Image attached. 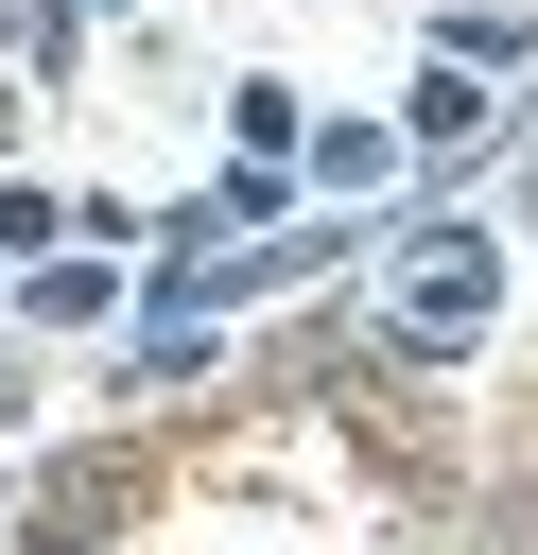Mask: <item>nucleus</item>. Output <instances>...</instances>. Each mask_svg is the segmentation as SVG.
I'll return each mask as SVG.
<instances>
[{"instance_id": "1", "label": "nucleus", "mask_w": 538, "mask_h": 555, "mask_svg": "<svg viewBox=\"0 0 538 555\" xmlns=\"http://www.w3.org/2000/svg\"><path fill=\"white\" fill-rule=\"evenodd\" d=\"M382 260H399V295H382V347L399 364H469L503 330V295H521V243L486 208H417V225H382Z\"/></svg>"}, {"instance_id": "2", "label": "nucleus", "mask_w": 538, "mask_h": 555, "mask_svg": "<svg viewBox=\"0 0 538 555\" xmlns=\"http://www.w3.org/2000/svg\"><path fill=\"white\" fill-rule=\"evenodd\" d=\"M469 156H503V87H469V69H417L399 87V173H469Z\"/></svg>"}, {"instance_id": "11", "label": "nucleus", "mask_w": 538, "mask_h": 555, "mask_svg": "<svg viewBox=\"0 0 538 555\" xmlns=\"http://www.w3.org/2000/svg\"><path fill=\"white\" fill-rule=\"evenodd\" d=\"M69 17H87V35H104V17H139V0H69Z\"/></svg>"}, {"instance_id": "5", "label": "nucleus", "mask_w": 538, "mask_h": 555, "mask_svg": "<svg viewBox=\"0 0 538 555\" xmlns=\"http://www.w3.org/2000/svg\"><path fill=\"white\" fill-rule=\"evenodd\" d=\"M121 312V260H17V330H104Z\"/></svg>"}, {"instance_id": "10", "label": "nucleus", "mask_w": 538, "mask_h": 555, "mask_svg": "<svg viewBox=\"0 0 538 555\" xmlns=\"http://www.w3.org/2000/svg\"><path fill=\"white\" fill-rule=\"evenodd\" d=\"M17 121H35V104H17V87H0V173H17Z\"/></svg>"}, {"instance_id": "3", "label": "nucleus", "mask_w": 538, "mask_h": 555, "mask_svg": "<svg viewBox=\"0 0 538 555\" xmlns=\"http://www.w3.org/2000/svg\"><path fill=\"white\" fill-rule=\"evenodd\" d=\"M417 69H469V87L521 104V87H538V17H521V0H434V17H417Z\"/></svg>"}, {"instance_id": "6", "label": "nucleus", "mask_w": 538, "mask_h": 555, "mask_svg": "<svg viewBox=\"0 0 538 555\" xmlns=\"http://www.w3.org/2000/svg\"><path fill=\"white\" fill-rule=\"evenodd\" d=\"M295 139H312V104H295L278 69H243V87H226V156H260V173H295Z\"/></svg>"}, {"instance_id": "4", "label": "nucleus", "mask_w": 538, "mask_h": 555, "mask_svg": "<svg viewBox=\"0 0 538 555\" xmlns=\"http://www.w3.org/2000/svg\"><path fill=\"white\" fill-rule=\"evenodd\" d=\"M295 173H312V208H382L399 191V121H312Z\"/></svg>"}, {"instance_id": "8", "label": "nucleus", "mask_w": 538, "mask_h": 555, "mask_svg": "<svg viewBox=\"0 0 538 555\" xmlns=\"http://www.w3.org/2000/svg\"><path fill=\"white\" fill-rule=\"evenodd\" d=\"M69 243V191H35V173H0V260H52Z\"/></svg>"}, {"instance_id": "9", "label": "nucleus", "mask_w": 538, "mask_h": 555, "mask_svg": "<svg viewBox=\"0 0 538 555\" xmlns=\"http://www.w3.org/2000/svg\"><path fill=\"white\" fill-rule=\"evenodd\" d=\"M17 416H35V364H17V347H0V434H17Z\"/></svg>"}, {"instance_id": "12", "label": "nucleus", "mask_w": 538, "mask_h": 555, "mask_svg": "<svg viewBox=\"0 0 538 555\" xmlns=\"http://www.w3.org/2000/svg\"><path fill=\"white\" fill-rule=\"evenodd\" d=\"M0 520H17V468H0Z\"/></svg>"}, {"instance_id": "7", "label": "nucleus", "mask_w": 538, "mask_h": 555, "mask_svg": "<svg viewBox=\"0 0 538 555\" xmlns=\"http://www.w3.org/2000/svg\"><path fill=\"white\" fill-rule=\"evenodd\" d=\"M0 69L69 87V69H87V17H69V0H0Z\"/></svg>"}]
</instances>
